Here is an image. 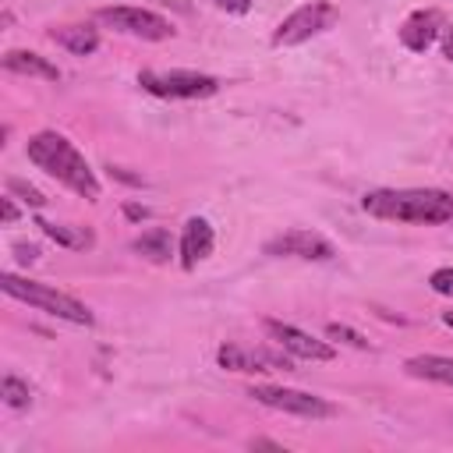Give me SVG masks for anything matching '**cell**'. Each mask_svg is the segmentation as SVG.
Masks as SVG:
<instances>
[{"label":"cell","instance_id":"d6986e66","mask_svg":"<svg viewBox=\"0 0 453 453\" xmlns=\"http://www.w3.org/2000/svg\"><path fill=\"white\" fill-rule=\"evenodd\" d=\"M7 195H18L25 205H32V209H39V205H46V198H42V191L39 188H32V184H25L21 177H7Z\"/></svg>","mask_w":453,"mask_h":453},{"label":"cell","instance_id":"9a60e30c","mask_svg":"<svg viewBox=\"0 0 453 453\" xmlns=\"http://www.w3.org/2000/svg\"><path fill=\"white\" fill-rule=\"evenodd\" d=\"M50 39L74 57H88L99 50V32L92 25H60V28H50Z\"/></svg>","mask_w":453,"mask_h":453},{"label":"cell","instance_id":"cb8c5ba5","mask_svg":"<svg viewBox=\"0 0 453 453\" xmlns=\"http://www.w3.org/2000/svg\"><path fill=\"white\" fill-rule=\"evenodd\" d=\"M14 251H18L21 262H35V258H39V248H35V244H18Z\"/></svg>","mask_w":453,"mask_h":453},{"label":"cell","instance_id":"8992f818","mask_svg":"<svg viewBox=\"0 0 453 453\" xmlns=\"http://www.w3.org/2000/svg\"><path fill=\"white\" fill-rule=\"evenodd\" d=\"M251 400L273 407V411H283V414H297V418H311V421H322V418H333L336 414V403H329L326 396H315V393H304V389H287V386H269V382H258L248 389Z\"/></svg>","mask_w":453,"mask_h":453},{"label":"cell","instance_id":"9c48e42d","mask_svg":"<svg viewBox=\"0 0 453 453\" xmlns=\"http://www.w3.org/2000/svg\"><path fill=\"white\" fill-rule=\"evenodd\" d=\"M265 255L273 258H304V262H329L336 255V248L315 234V230H287L265 241Z\"/></svg>","mask_w":453,"mask_h":453},{"label":"cell","instance_id":"e0dca14e","mask_svg":"<svg viewBox=\"0 0 453 453\" xmlns=\"http://www.w3.org/2000/svg\"><path fill=\"white\" fill-rule=\"evenodd\" d=\"M131 251H138L142 258H149V262H156V265L170 262V255H173V241H170V230H163V226L142 230V234L131 241Z\"/></svg>","mask_w":453,"mask_h":453},{"label":"cell","instance_id":"4fadbf2b","mask_svg":"<svg viewBox=\"0 0 453 453\" xmlns=\"http://www.w3.org/2000/svg\"><path fill=\"white\" fill-rule=\"evenodd\" d=\"M4 71L25 74V78H42V81H60V67L50 64L46 57L32 53V50H7L4 53Z\"/></svg>","mask_w":453,"mask_h":453},{"label":"cell","instance_id":"2e32d148","mask_svg":"<svg viewBox=\"0 0 453 453\" xmlns=\"http://www.w3.org/2000/svg\"><path fill=\"white\" fill-rule=\"evenodd\" d=\"M35 226L50 237V241H57L60 248H71V251H85V248H92L96 244V234L88 230V226H71V223H50V219H35Z\"/></svg>","mask_w":453,"mask_h":453},{"label":"cell","instance_id":"5bb4252c","mask_svg":"<svg viewBox=\"0 0 453 453\" xmlns=\"http://www.w3.org/2000/svg\"><path fill=\"white\" fill-rule=\"evenodd\" d=\"M403 372H407L411 379L453 386V357H446V354H414V357L403 361Z\"/></svg>","mask_w":453,"mask_h":453},{"label":"cell","instance_id":"3957f363","mask_svg":"<svg viewBox=\"0 0 453 453\" xmlns=\"http://www.w3.org/2000/svg\"><path fill=\"white\" fill-rule=\"evenodd\" d=\"M0 290L14 301H25L53 319H64L71 326H92L96 315L88 311V304H81L78 297L50 287V283H35V280H25V276H14V273H0Z\"/></svg>","mask_w":453,"mask_h":453},{"label":"cell","instance_id":"83f0119b","mask_svg":"<svg viewBox=\"0 0 453 453\" xmlns=\"http://www.w3.org/2000/svg\"><path fill=\"white\" fill-rule=\"evenodd\" d=\"M442 322H446V326L453 329V311H442Z\"/></svg>","mask_w":453,"mask_h":453},{"label":"cell","instance_id":"52a82bcc","mask_svg":"<svg viewBox=\"0 0 453 453\" xmlns=\"http://www.w3.org/2000/svg\"><path fill=\"white\" fill-rule=\"evenodd\" d=\"M96 18L103 25H110V28H117V32L134 35V39H145V42L173 39V25L163 14L149 11V7H127V4H120V7H99Z\"/></svg>","mask_w":453,"mask_h":453},{"label":"cell","instance_id":"5b68a950","mask_svg":"<svg viewBox=\"0 0 453 453\" xmlns=\"http://www.w3.org/2000/svg\"><path fill=\"white\" fill-rule=\"evenodd\" d=\"M340 21V11L336 4L329 0H311V4H301L297 11H290L276 32H273V46H297V42H308L311 35H322L326 28H333Z\"/></svg>","mask_w":453,"mask_h":453},{"label":"cell","instance_id":"d4e9b609","mask_svg":"<svg viewBox=\"0 0 453 453\" xmlns=\"http://www.w3.org/2000/svg\"><path fill=\"white\" fill-rule=\"evenodd\" d=\"M248 446H251V449H276V453H287V449H283L280 442H273V439H251Z\"/></svg>","mask_w":453,"mask_h":453},{"label":"cell","instance_id":"4316f807","mask_svg":"<svg viewBox=\"0 0 453 453\" xmlns=\"http://www.w3.org/2000/svg\"><path fill=\"white\" fill-rule=\"evenodd\" d=\"M124 212H127V216H131V219H145V209H138V205H127V209H124Z\"/></svg>","mask_w":453,"mask_h":453},{"label":"cell","instance_id":"603a6c76","mask_svg":"<svg viewBox=\"0 0 453 453\" xmlns=\"http://www.w3.org/2000/svg\"><path fill=\"white\" fill-rule=\"evenodd\" d=\"M0 216H4V223H14L21 212H18V205H14V198L7 195V198H0Z\"/></svg>","mask_w":453,"mask_h":453},{"label":"cell","instance_id":"ac0fdd59","mask_svg":"<svg viewBox=\"0 0 453 453\" xmlns=\"http://www.w3.org/2000/svg\"><path fill=\"white\" fill-rule=\"evenodd\" d=\"M0 400H4L7 407H14V411H25V407L32 403V389H28V382H21L18 375H4V379H0Z\"/></svg>","mask_w":453,"mask_h":453},{"label":"cell","instance_id":"44dd1931","mask_svg":"<svg viewBox=\"0 0 453 453\" xmlns=\"http://www.w3.org/2000/svg\"><path fill=\"white\" fill-rule=\"evenodd\" d=\"M428 287H432L435 294H453V265L435 269V273L428 276Z\"/></svg>","mask_w":453,"mask_h":453},{"label":"cell","instance_id":"484cf974","mask_svg":"<svg viewBox=\"0 0 453 453\" xmlns=\"http://www.w3.org/2000/svg\"><path fill=\"white\" fill-rule=\"evenodd\" d=\"M442 57L446 60H453V25L446 28V35H442Z\"/></svg>","mask_w":453,"mask_h":453},{"label":"cell","instance_id":"277c9868","mask_svg":"<svg viewBox=\"0 0 453 453\" xmlns=\"http://www.w3.org/2000/svg\"><path fill=\"white\" fill-rule=\"evenodd\" d=\"M138 85L159 99H209L219 92V81L202 71H138Z\"/></svg>","mask_w":453,"mask_h":453},{"label":"cell","instance_id":"8fae6325","mask_svg":"<svg viewBox=\"0 0 453 453\" xmlns=\"http://www.w3.org/2000/svg\"><path fill=\"white\" fill-rule=\"evenodd\" d=\"M212 244H216L212 223L202 219V216H191V219L184 223V230H180V244H177V251H180V265H184V269H195L202 258L212 255Z\"/></svg>","mask_w":453,"mask_h":453},{"label":"cell","instance_id":"7a4b0ae2","mask_svg":"<svg viewBox=\"0 0 453 453\" xmlns=\"http://www.w3.org/2000/svg\"><path fill=\"white\" fill-rule=\"evenodd\" d=\"M25 156L46 177H53L57 184H64L67 191H74V195H81L88 202H96L103 195V184H99L96 170L88 166V159L74 149V142L67 134H60V131H39V134L28 138Z\"/></svg>","mask_w":453,"mask_h":453},{"label":"cell","instance_id":"7402d4cb","mask_svg":"<svg viewBox=\"0 0 453 453\" xmlns=\"http://www.w3.org/2000/svg\"><path fill=\"white\" fill-rule=\"evenodd\" d=\"M209 4L226 14H248V7H251V0H209Z\"/></svg>","mask_w":453,"mask_h":453},{"label":"cell","instance_id":"6da1fadb","mask_svg":"<svg viewBox=\"0 0 453 453\" xmlns=\"http://www.w3.org/2000/svg\"><path fill=\"white\" fill-rule=\"evenodd\" d=\"M361 209L389 223L439 226L453 219V195L442 188H375V191H365Z\"/></svg>","mask_w":453,"mask_h":453},{"label":"cell","instance_id":"ba28073f","mask_svg":"<svg viewBox=\"0 0 453 453\" xmlns=\"http://www.w3.org/2000/svg\"><path fill=\"white\" fill-rule=\"evenodd\" d=\"M216 361H219V368L241 372V375L290 372L294 368V354H287V350H265V347H244V343H223L216 350Z\"/></svg>","mask_w":453,"mask_h":453},{"label":"cell","instance_id":"ffe728a7","mask_svg":"<svg viewBox=\"0 0 453 453\" xmlns=\"http://www.w3.org/2000/svg\"><path fill=\"white\" fill-rule=\"evenodd\" d=\"M326 336H329V340H343V343H350V347H357V350H368V340H365L361 333H354L350 326L329 322V326H326Z\"/></svg>","mask_w":453,"mask_h":453},{"label":"cell","instance_id":"30bf717a","mask_svg":"<svg viewBox=\"0 0 453 453\" xmlns=\"http://www.w3.org/2000/svg\"><path fill=\"white\" fill-rule=\"evenodd\" d=\"M262 329L269 333V340H276L287 354L294 357H304V361H333L336 357V347L326 343V340H315L311 333L290 326V322H280V319H265Z\"/></svg>","mask_w":453,"mask_h":453},{"label":"cell","instance_id":"7c38bea8","mask_svg":"<svg viewBox=\"0 0 453 453\" xmlns=\"http://www.w3.org/2000/svg\"><path fill=\"white\" fill-rule=\"evenodd\" d=\"M442 32V14L439 11H414L403 25H400V42L411 53H425Z\"/></svg>","mask_w":453,"mask_h":453}]
</instances>
